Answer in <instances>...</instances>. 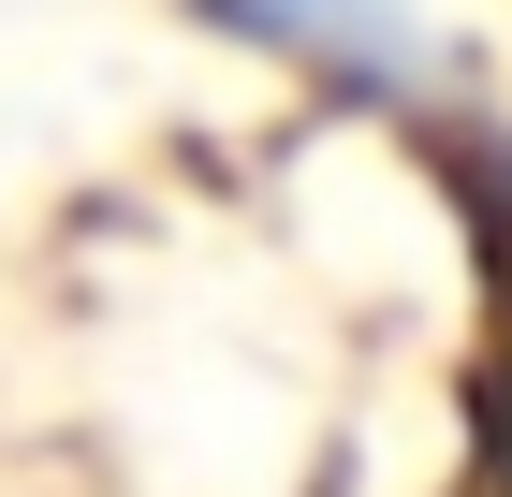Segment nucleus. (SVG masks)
I'll list each match as a JSON object with an SVG mask.
<instances>
[{
    "label": "nucleus",
    "mask_w": 512,
    "mask_h": 497,
    "mask_svg": "<svg viewBox=\"0 0 512 497\" xmlns=\"http://www.w3.org/2000/svg\"><path fill=\"white\" fill-rule=\"evenodd\" d=\"M191 15L322 74V88H381V103L425 88V0H191Z\"/></svg>",
    "instance_id": "obj_1"
}]
</instances>
